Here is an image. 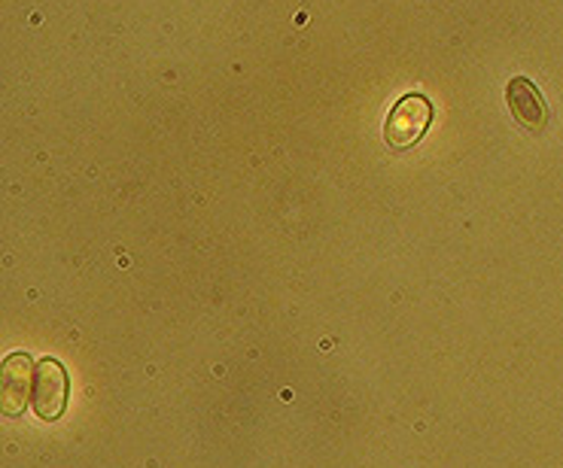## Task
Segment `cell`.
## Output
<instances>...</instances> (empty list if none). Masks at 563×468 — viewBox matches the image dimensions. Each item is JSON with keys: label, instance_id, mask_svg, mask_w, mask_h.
Instances as JSON below:
<instances>
[{"label": "cell", "instance_id": "cell-4", "mask_svg": "<svg viewBox=\"0 0 563 468\" xmlns=\"http://www.w3.org/2000/svg\"><path fill=\"white\" fill-rule=\"evenodd\" d=\"M506 101H509V110L515 122L527 131H542L549 125V107H545V98L539 94V89L527 77L509 79L506 86Z\"/></svg>", "mask_w": 563, "mask_h": 468}, {"label": "cell", "instance_id": "cell-2", "mask_svg": "<svg viewBox=\"0 0 563 468\" xmlns=\"http://www.w3.org/2000/svg\"><path fill=\"white\" fill-rule=\"evenodd\" d=\"M67 395H70V380H67V368L53 356L40 359L37 375H34V411L40 420L53 423L65 414Z\"/></svg>", "mask_w": 563, "mask_h": 468}, {"label": "cell", "instance_id": "cell-1", "mask_svg": "<svg viewBox=\"0 0 563 468\" xmlns=\"http://www.w3.org/2000/svg\"><path fill=\"white\" fill-rule=\"evenodd\" d=\"M432 122V104L427 94H402L390 113H387V122H384V141L394 146V149H408L415 146L427 134Z\"/></svg>", "mask_w": 563, "mask_h": 468}, {"label": "cell", "instance_id": "cell-3", "mask_svg": "<svg viewBox=\"0 0 563 468\" xmlns=\"http://www.w3.org/2000/svg\"><path fill=\"white\" fill-rule=\"evenodd\" d=\"M34 375L37 368L27 353H13L0 365V411L7 416L25 414L27 399H34Z\"/></svg>", "mask_w": 563, "mask_h": 468}]
</instances>
